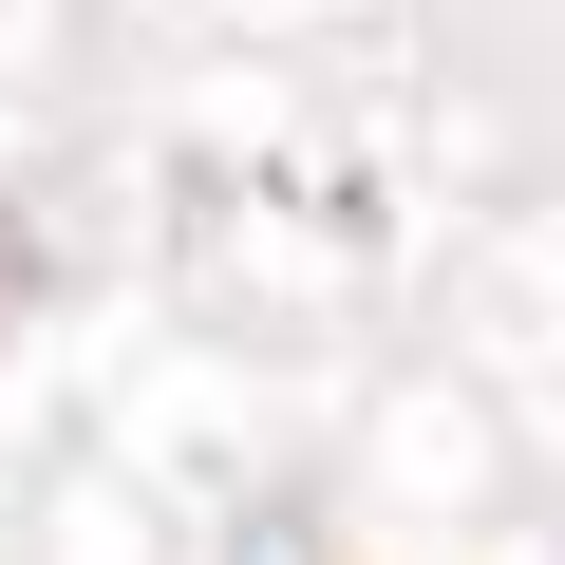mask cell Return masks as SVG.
<instances>
[{
  "label": "cell",
  "mask_w": 565,
  "mask_h": 565,
  "mask_svg": "<svg viewBox=\"0 0 565 565\" xmlns=\"http://www.w3.org/2000/svg\"><path fill=\"white\" fill-rule=\"evenodd\" d=\"M20 302H39V226H20V189H0V340H20Z\"/></svg>",
  "instance_id": "obj_1"
}]
</instances>
